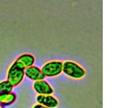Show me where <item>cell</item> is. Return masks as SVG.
<instances>
[{"label": "cell", "mask_w": 123, "mask_h": 108, "mask_svg": "<svg viewBox=\"0 0 123 108\" xmlns=\"http://www.w3.org/2000/svg\"><path fill=\"white\" fill-rule=\"evenodd\" d=\"M25 77V68L19 64L18 62L14 61L11 66L9 67L7 74V81L13 86L19 85L23 81Z\"/></svg>", "instance_id": "6da1fadb"}, {"label": "cell", "mask_w": 123, "mask_h": 108, "mask_svg": "<svg viewBox=\"0 0 123 108\" xmlns=\"http://www.w3.org/2000/svg\"><path fill=\"white\" fill-rule=\"evenodd\" d=\"M62 72L67 76L75 79H83L86 75L84 68L72 61H66L62 64Z\"/></svg>", "instance_id": "7a4b0ae2"}, {"label": "cell", "mask_w": 123, "mask_h": 108, "mask_svg": "<svg viewBox=\"0 0 123 108\" xmlns=\"http://www.w3.org/2000/svg\"><path fill=\"white\" fill-rule=\"evenodd\" d=\"M62 64L61 61H51L43 65L41 72L45 77H56L62 72Z\"/></svg>", "instance_id": "3957f363"}, {"label": "cell", "mask_w": 123, "mask_h": 108, "mask_svg": "<svg viewBox=\"0 0 123 108\" xmlns=\"http://www.w3.org/2000/svg\"><path fill=\"white\" fill-rule=\"evenodd\" d=\"M33 88L36 93L41 95H51L53 93V88L45 79L36 81L33 84Z\"/></svg>", "instance_id": "277c9868"}, {"label": "cell", "mask_w": 123, "mask_h": 108, "mask_svg": "<svg viewBox=\"0 0 123 108\" xmlns=\"http://www.w3.org/2000/svg\"><path fill=\"white\" fill-rule=\"evenodd\" d=\"M25 76H26L28 79H31L35 82L39 80H43L46 78L43 73L41 72V69L35 65L25 69Z\"/></svg>", "instance_id": "5b68a950"}, {"label": "cell", "mask_w": 123, "mask_h": 108, "mask_svg": "<svg viewBox=\"0 0 123 108\" xmlns=\"http://www.w3.org/2000/svg\"><path fill=\"white\" fill-rule=\"evenodd\" d=\"M36 101L38 104L41 105L43 106H46L47 108H56L58 106L57 99L52 95H39L36 97Z\"/></svg>", "instance_id": "8992f818"}, {"label": "cell", "mask_w": 123, "mask_h": 108, "mask_svg": "<svg viewBox=\"0 0 123 108\" xmlns=\"http://www.w3.org/2000/svg\"><path fill=\"white\" fill-rule=\"evenodd\" d=\"M15 61L19 63V64H20L21 65L25 68V69H27V68H30L34 65L36 59H35L33 55L25 53V54H22L21 56H19Z\"/></svg>", "instance_id": "52a82bcc"}, {"label": "cell", "mask_w": 123, "mask_h": 108, "mask_svg": "<svg viewBox=\"0 0 123 108\" xmlns=\"http://www.w3.org/2000/svg\"><path fill=\"white\" fill-rule=\"evenodd\" d=\"M17 99V95H16L15 93H7V94H4L0 95V105L4 106H10L13 103H14V101Z\"/></svg>", "instance_id": "ba28073f"}, {"label": "cell", "mask_w": 123, "mask_h": 108, "mask_svg": "<svg viewBox=\"0 0 123 108\" xmlns=\"http://www.w3.org/2000/svg\"><path fill=\"white\" fill-rule=\"evenodd\" d=\"M13 88L14 87L9 84V81L5 80V81H2V82H0V95H4V94H7V93L12 92Z\"/></svg>", "instance_id": "9c48e42d"}, {"label": "cell", "mask_w": 123, "mask_h": 108, "mask_svg": "<svg viewBox=\"0 0 123 108\" xmlns=\"http://www.w3.org/2000/svg\"><path fill=\"white\" fill-rule=\"evenodd\" d=\"M33 108H47V107L41 106V105H40V104H36V105H35V106H33Z\"/></svg>", "instance_id": "30bf717a"}, {"label": "cell", "mask_w": 123, "mask_h": 108, "mask_svg": "<svg viewBox=\"0 0 123 108\" xmlns=\"http://www.w3.org/2000/svg\"><path fill=\"white\" fill-rule=\"evenodd\" d=\"M0 108H4V107L3 106H1V105H0Z\"/></svg>", "instance_id": "8fae6325"}]
</instances>
